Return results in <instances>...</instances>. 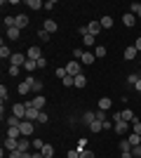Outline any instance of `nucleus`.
Listing matches in <instances>:
<instances>
[{
    "instance_id": "f257e3e1",
    "label": "nucleus",
    "mask_w": 141,
    "mask_h": 158,
    "mask_svg": "<svg viewBox=\"0 0 141 158\" xmlns=\"http://www.w3.org/2000/svg\"><path fill=\"white\" fill-rule=\"evenodd\" d=\"M26 111H28V106L21 104V102H17V104L12 106V116H17V118H21V120H26Z\"/></svg>"
},
{
    "instance_id": "f03ea898",
    "label": "nucleus",
    "mask_w": 141,
    "mask_h": 158,
    "mask_svg": "<svg viewBox=\"0 0 141 158\" xmlns=\"http://www.w3.org/2000/svg\"><path fill=\"white\" fill-rule=\"evenodd\" d=\"M19 130H21V137H31V135H33V130H35L33 120H21Z\"/></svg>"
},
{
    "instance_id": "7ed1b4c3",
    "label": "nucleus",
    "mask_w": 141,
    "mask_h": 158,
    "mask_svg": "<svg viewBox=\"0 0 141 158\" xmlns=\"http://www.w3.org/2000/svg\"><path fill=\"white\" fill-rule=\"evenodd\" d=\"M66 73H68V76H73V78H75V76H80V61H78V59H73V61H68V64H66Z\"/></svg>"
},
{
    "instance_id": "20e7f679",
    "label": "nucleus",
    "mask_w": 141,
    "mask_h": 158,
    "mask_svg": "<svg viewBox=\"0 0 141 158\" xmlns=\"http://www.w3.org/2000/svg\"><path fill=\"white\" fill-rule=\"evenodd\" d=\"M45 102L47 99L42 97V94H35L31 102H26V106H33V109H38V111H42V109H45Z\"/></svg>"
},
{
    "instance_id": "39448f33",
    "label": "nucleus",
    "mask_w": 141,
    "mask_h": 158,
    "mask_svg": "<svg viewBox=\"0 0 141 158\" xmlns=\"http://www.w3.org/2000/svg\"><path fill=\"white\" fill-rule=\"evenodd\" d=\"M26 59H28V57H24L21 52H14L12 57H10V66H24Z\"/></svg>"
},
{
    "instance_id": "423d86ee",
    "label": "nucleus",
    "mask_w": 141,
    "mask_h": 158,
    "mask_svg": "<svg viewBox=\"0 0 141 158\" xmlns=\"http://www.w3.org/2000/svg\"><path fill=\"white\" fill-rule=\"evenodd\" d=\"M26 57H28V59H33V61H38V59H42V50L38 45H33V47H28Z\"/></svg>"
},
{
    "instance_id": "0eeeda50",
    "label": "nucleus",
    "mask_w": 141,
    "mask_h": 158,
    "mask_svg": "<svg viewBox=\"0 0 141 158\" xmlns=\"http://www.w3.org/2000/svg\"><path fill=\"white\" fill-rule=\"evenodd\" d=\"M99 31H101V21H89V24H87V33H89V35H94V38H96V35H99Z\"/></svg>"
},
{
    "instance_id": "6e6552de",
    "label": "nucleus",
    "mask_w": 141,
    "mask_h": 158,
    "mask_svg": "<svg viewBox=\"0 0 141 158\" xmlns=\"http://www.w3.org/2000/svg\"><path fill=\"white\" fill-rule=\"evenodd\" d=\"M94 120H96V113H94V111H85V113H82V120H80V123H85V125H92Z\"/></svg>"
},
{
    "instance_id": "1a4fd4ad",
    "label": "nucleus",
    "mask_w": 141,
    "mask_h": 158,
    "mask_svg": "<svg viewBox=\"0 0 141 158\" xmlns=\"http://www.w3.org/2000/svg\"><path fill=\"white\" fill-rule=\"evenodd\" d=\"M120 118L127 120V123H134L136 116H134V111H132V109H125V111H120Z\"/></svg>"
},
{
    "instance_id": "9d476101",
    "label": "nucleus",
    "mask_w": 141,
    "mask_h": 158,
    "mask_svg": "<svg viewBox=\"0 0 141 158\" xmlns=\"http://www.w3.org/2000/svg\"><path fill=\"white\" fill-rule=\"evenodd\" d=\"M42 28H45L47 33H54L59 26H57V21H54V19H45V21H42Z\"/></svg>"
},
{
    "instance_id": "9b49d317",
    "label": "nucleus",
    "mask_w": 141,
    "mask_h": 158,
    "mask_svg": "<svg viewBox=\"0 0 141 158\" xmlns=\"http://www.w3.org/2000/svg\"><path fill=\"white\" fill-rule=\"evenodd\" d=\"M5 149H7V151H17V149H19V139L7 137V139H5Z\"/></svg>"
},
{
    "instance_id": "f8f14e48",
    "label": "nucleus",
    "mask_w": 141,
    "mask_h": 158,
    "mask_svg": "<svg viewBox=\"0 0 141 158\" xmlns=\"http://www.w3.org/2000/svg\"><path fill=\"white\" fill-rule=\"evenodd\" d=\"M28 80H31V92H38V94H40L42 92V83H40V80H35L33 76H28Z\"/></svg>"
},
{
    "instance_id": "ddd939ff",
    "label": "nucleus",
    "mask_w": 141,
    "mask_h": 158,
    "mask_svg": "<svg viewBox=\"0 0 141 158\" xmlns=\"http://www.w3.org/2000/svg\"><path fill=\"white\" fill-rule=\"evenodd\" d=\"M122 57H125V59L127 61H132L136 57V47L134 45H129V47H125V52H122Z\"/></svg>"
},
{
    "instance_id": "4468645a",
    "label": "nucleus",
    "mask_w": 141,
    "mask_h": 158,
    "mask_svg": "<svg viewBox=\"0 0 141 158\" xmlns=\"http://www.w3.org/2000/svg\"><path fill=\"white\" fill-rule=\"evenodd\" d=\"M122 24H125V26H134V24H136V17H134L132 12L122 14Z\"/></svg>"
},
{
    "instance_id": "2eb2a0df",
    "label": "nucleus",
    "mask_w": 141,
    "mask_h": 158,
    "mask_svg": "<svg viewBox=\"0 0 141 158\" xmlns=\"http://www.w3.org/2000/svg\"><path fill=\"white\" fill-rule=\"evenodd\" d=\"M17 90H19V94H28L31 92V80H24V83H19V87H17Z\"/></svg>"
},
{
    "instance_id": "dca6fc26",
    "label": "nucleus",
    "mask_w": 141,
    "mask_h": 158,
    "mask_svg": "<svg viewBox=\"0 0 141 158\" xmlns=\"http://www.w3.org/2000/svg\"><path fill=\"white\" fill-rule=\"evenodd\" d=\"M80 61H82V64H87V66H92L94 61H96V57H94V52H85Z\"/></svg>"
},
{
    "instance_id": "f3484780",
    "label": "nucleus",
    "mask_w": 141,
    "mask_h": 158,
    "mask_svg": "<svg viewBox=\"0 0 141 158\" xmlns=\"http://www.w3.org/2000/svg\"><path fill=\"white\" fill-rule=\"evenodd\" d=\"M106 54H108V50L104 45H96V47H94V57H96V59H104Z\"/></svg>"
},
{
    "instance_id": "a211bd4d",
    "label": "nucleus",
    "mask_w": 141,
    "mask_h": 158,
    "mask_svg": "<svg viewBox=\"0 0 141 158\" xmlns=\"http://www.w3.org/2000/svg\"><path fill=\"white\" fill-rule=\"evenodd\" d=\"M111 104H113V102H111L108 97H101V99H99V111H108V109H111Z\"/></svg>"
},
{
    "instance_id": "6ab92c4d",
    "label": "nucleus",
    "mask_w": 141,
    "mask_h": 158,
    "mask_svg": "<svg viewBox=\"0 0 141 158\" xmlns=\"http://www.w3.org/2000/svg\"><path fill=\"white\" fill-rule=\"evenodd\" d=\"M38 116H40V111H38V109H33V106H28V111H26V120H38Z\"/></svg>"
},
{
    "instance_id": "aec40b11",
    "label": "nucleus",
    "mask_w": 141,
    "mask_h": 158,
    "mask_svg": "<svg viewBox=\"0 0 141 158\" xmlns=\"http://www.w3.org/2000/svg\"><path fill=\"white\" fill-rule=\"evenodd\" d=\"M129 12L134 14L136 19H141V2H132V5H129Z\"/></svg>"
},
{
    "instance_id": "412c9836",
    "label": "nucleus",
    "mask_w": 141,
    "mask_h": 158,
    "mask_svg": "<svg viewBox=\"0 0 141 158\" xmlns=\"http://www.w3.org/2000/svg\"><path fill=\"white\" fill-rule=\"evenodd\" d=\"M101 28H113V17H111V14L101 17Z\"/></svg>"
},
{
    "instance_id": "4be33fe9",
    "label": "nucleus",
    "mask_w": 141,
    "mask_h": 158,
    "mask_svg": "<svg viewBox=\"0 0 141 158\" xmlns=\"http://www.w3.org/2000/svg\"><path fill=\"white\" fill-rule=\"evenodd\" d=\"M19 33H21V28H17V26L7 28V38H10V40H19Z\"/></svg>"
},
{
    "instance_id": "5701e85b",
    "label": "nucleus",
    "mask_w": 141,
    "mask_h": 158,
    "mask_svg": "<svg viewBox=\"0 0 141 158\" xmlns=\"http://www.w3.org/2000/svg\"><path fill=\"white\" fill-rule=\"evenodd\" d=\"M28 26V17L26 14H19V17H17V28H26Z\"/></svg>"
},
{
    "instance_id": "b1692460",
    "label": "nucleus",
    "mask_w": 141,
    "mask_h": 158,
    "mask_svg": "<svg viewBox=\"0 0 141 158\" xmlns=\"http://www.w3.org/2000/svg\"><path fill=\"white\" fill-rule=\"evenodd\" d=\"M85 85H87V78H85V73H80V76H75V87H80V90H82Z\"/></svg>"
},
{
    "instance_id": "393cba45",
    "label": "nucleus",
    "mask_w": 141,
    "mask_h": 158,
    "mask_svg": "<svg viewBox=\"0 0 141 158\" xmlns=\"http://www.w3.org/2000/svg\"><path fill=\"white\" fill-rule=\"evenodd\" d=\"M7 137L19 139V137H21V130H19V127H7Z\"/></svg>"
},
{
    "instance_id": "a878e982",
    "label": "nucleus",
    "mask_w": 141,
    "mask_h": 158,
    "mask_svg": "<svg viewBox=\"0 0 141 158\" xmlns=\"http://www.w3.org/2000/svg\"><path fill=\"white\" fill-rule=\"evenodd\" d=\"M31 144H33V142H28V139H19V151L28 153V149H31Z\"/></svg>"
},
{
    "instance_id": "bb28decb",
    "label": "nucleus",
    "mask_w": 141,
    "mask_h": 158,
    "mask_svg": "<svg viewBox=\"0 0 141 158\" xmlns=\"http://www.w3.org/2000/svg\"><path fill=\"white\" fill-rule=\"evenodd\" d=\"M19 125H21V118H17V116L7 118V127H19Z\"/></svg>"
},
{
    "instance_id": "cd10ccee",
    "label": "nucleus",
    "mask_w": 141,
    "mask_h": 158,
    "mask_svg": "<svg viewBox=\"0 0 141 158\" xmlns=\"http://www.w3.org/2000/svg\"><path fill=\"white\" fill-rule=\"evenodd\" d=\"M127 139H129V144H132V146H139L141 144V135H136V132H132Z\"/></svg>"
},
{
    "instance_id": "c85d7f7f",
    "label": "nucleus",
    "mask_w": 141,
    "mask_h": 158,
    "mask_svg": "<svg viewBox=\"0 0 141 158\" xmlns=\"http://www.w3.org/2000/svg\"><path fill=\"white\" fill-rule=\"evenodd\" d=\"M42 156H45V158H52L54 156V146L52 144H45V146H42Z\"/></svg>"
},
{
    "instance_id": "c756f323",
    "label": "nucleus",
    "mask_w": 141,
    "mask_h": 158,
    "mask_svg": "<svg viewBox=\"0 0 141 158\" xmlns=\"http://www.w3.org/2000/svg\"><path fill=\"white\" fill-rule=\"evenodd\" d=\"M26 7H31V10H40V7H45L40 2V0H26Z\"/></svg>"
},
{
    "instance_id": "7c9ffc66",
    "label": "nucleus",
    "mask_w": 141,
    "mask_h": 158,
    "mask_svg": "<svg viewBox=\"0 0 141 158\" xmlns=\"http://www.w3.org/2000/svg\"><path fill=\"white\" fill-rule=\"evenodd\" d=\"M38 38H40L42 43H49V38H52V33H47L45 28H40V31H38Z\"/></svg>"
},
{
    "instance_id": "2f4dec72",
    "label": "nucleus",
    "mask_w": 141,
    "mask_h": 158,
    "mask_svg": "<svg viewBox=\"0 0 141 158\" xmlns=\"http://www.w3.org/2000/svg\"><path fill=\"white\" fill-rule=\"evenodd\" d=\"M118 146H120V153H122V151H132V144H129V139H120V144H118Z\"/></svg>"
},
{
    "instance_id": "473e14b6",
    "label": "nucleus",
    "mask_w": 141,
    "mask_h": 158,
    "mask_svg": "<svg viewBox=\"0 0 141 158\" xmlns=\"http://www.w3.org/2000/svg\"><path fill=\"white\" fill-rule=\"evenodd\" d=\"M89 130H92V132H101V130H104V120H94L92 125H89Z\"/></svg>"
},
{
    "instance_id": "72a5a7b5",
    "label": "nucleus",
    "mask_w": 141,
    "mask_h": 158,
    "mask_svg": "<svg viewBox=\"0 0 141 158\" xmlns=\"http://www.w3.org/2000/svg\"><path fill=\"white\" fill-rule=\"evenodd\" d=\"M0 57H2V59H10V57H12V52H10L7 45H0Z\"/></svg>"
},
{
    "instance_id": "f704fd0d",
    "label": "nucleus",
    "mask_w": 141,
    "mask_h": 158,
    "mask_svg": "<svg viewBox=\"0 0 141 158\" xmlns=\"http://www.w3.org/2000/svg\"><path fill=\"white\" fill-rule=\"evenodd\" d=\"M82 43H85V45H94V47H96V38L89 35V33H87V35H82Z\"/></svg>"
},
{
    "instance_id": "c9c22d12",
    "label": "nucleus",
    "mask_w": 141,
    "mask_h": 158,
    "mask_svg": "<svg viewBox=\"0 0 141 158\" xmlns=\"http://www.w3.org/2000/svg\"><path fill=\"white\" fill-rule=\"evenodd\" d=\"M24 69H26V71H35V69H38V61H33V59H26Z\"/></svg>"
},
{
    "instance_id": "e433bc0d",
    "label": "nucleus",
    "mask_w": 141,
    "mask_h": 158,
    "mask_svg": "<svg viewBox=\"0 0 141 158\" xmlns=\"http://www.w3.org/2000/svg\"><path fill=\"white\" fill-rule=\"evenodd\" d=\"M61 85H64V87H71V85H75V78H73V76H66V78L61 80Z\"/></svg>"
},
{
    "instance_id": "4c0bfd02",
    "label": "nucleus",
    "mask_w": 141,
    "mask_h": 158,
    "mask_svg": "<svg viewBox=\"0 0 141 158\" xmlns=\"http://www.w3.org/2000/svg\"><path fill=\"white\" fill-rule=\"evenodd\" d=\"M75 149H78V151H85V149H87V139L80 137V139H78V146H75Z\"/></svg>"
},
{
    "instance_id": "58836bf2",
    "label": "nucleus",
    "mask_w": 141,
    "mask_h": 158,
    "mask_svg": "<svg viewBox=\"0 0 141 158\" xmlns=\"http://www.w3.org/2000/svg\"><path fill=\"white\" fill-rule=\"evenodd\" d=\"M19 71H21V66H10V76H12V78H17Z\"/></svg>"
},
{
    "instance_id": "ea45409f",
    "label": "nucleus",
    "mask_w": 141,
    "mask_h": 158,
    "mask_svg": "<svg viewBox=\"0 0 141 158\" xmlns=\"http://www.w3.org/2000/svg\"><path fill=\"white\" fill-rule=\"evenodd\" d=\"M57 76H59L61 80L66 78V76H68V73H66V66H59V69H57Z\"/></svg>"
},
{
    "instance_id": "a19ab883",
    "label": "nucleus",
    "mask_w": 141,
    "mask_h": 158,
    "mask_svg": "<svg viewBox=\"0 0 141 158\" xmlns=\"http://www.w3.org/2000/svg\"><path fill=\"white\" fill-rule=\"evenodd\" d=\"M80 158H96V156H94V151H89V149H85V151H80Z\"/></svg>"
},
{
    "instance_id": "79ce46f5",
    "label": "nucleus",
    "mask_w": 141,
    "mask_h": 158,
    "mask_svg": "<svg viewBox=\"0 0 141 158\" xmlns=\"http://www.w3.org/2000/svg\"><path fill=\"white\" fill-rule=\"evenodd\" d=\"M47 120H49V116H47L45 111H40V116H38V123H42V125H45Z\"/></svg>"
},
{
    "instance_id": "37998d69",
    "label": "nucleus",
    "mask_w": 141,
    "mask_h": 158,
    "mask_svg": "<svg viewBox=\"0 0 141 158\" xmlns=\"http://www.w3.org/2000/svg\"><path fill=\"white\" fill-rule=\"evenodd\" d=\"M132 156H134V158H141V144H139V146H132Z\"/></svg>"
},
{
    "instance_id": "c03bdc74",
    "label": "nucleus",
    "mask_w": 141,
    "mask_h": 158,
    "mask_svg": "<svg viewBox=\"0 0 141 158\" xmlns=\"http://www.w3.org/2000/svg\"><path fill=\"white\" fill-rule=\"evenodd\" d=\"M7 158H24V151H19V149H17V151H10Z\"/></svg>"
},
{
    "instance_id": "a18cd8bd",
    "label": "nucleus",
    "mask_w": 141,
    "mask_h": 158,
    "mask_svg": "<svg viewBox=\"0 0 141 158\" xmlns=\"http://www.w3.org/2000/svg\"><path fill=\"white\" fill-rule=\"evenodd\" d=\"M132 127H134V132H136V135H141V120H139V118H136L134 123H132Z\"/></svg>"
},
{
    "instance_id": "49530a36",
    "label": "nucleus",
    "mask_w": 141,
    "mask_h": 158,
    "mask_svg": "<svg viewBox=\"0 0 141 158\" xmlns=\"http://www.w3.org/2000/svg\"><path fill=\"white\" fill-rule=\"evenodd\" d=\"M82 54H85V50H82V47H78V50H73V57H75V59H82Z\"/></svg>"
},
{
    "instance_id": "de8ad7c7",
    "label": "nucleus",
    "mask_w": 141,
    "mask_h": 158,
    "mask_svg": "<svg viewBox=\"0 0 141 158\" xmlns=\"http://www.w3.org/2000/svg\"><path fill=\"white\" fill-rule=\"evenodd\" d=\"M33 146L38 149V151H42V146H45V142H42V139H33Z\"/></svg>"
},
{
    "instance_id": "09e8293b",
    "label": "nucleus",
    "mask_w": 141,
    "mask_h": 158,
    "mask_svg": "<svg viewBox=\"0 0 141 158\" xmlns=\"http://www.w3.org/2000/svg\"><path fill=\"white\" fill-rule=\"evenodd\" d=\"M54 7H57V0H47L45 2V10H54Z\"/></svg>"
},
{
    "instance_id": "8fccbe9b",
    "label": "nucleus",
    "mask_w": 141,
    "mask_h": 158,
    "mask_svg": "<svg viewBox=\"0 0 141 158\" xmlns=\"http://www.w3.org/2000/svg\"><path fill=\"white\" fill-rule=\"evenodd\" d=\"M68 158H80V151H78V149H71V151H68Z\"/></svg>"
},
{
    "instance_id": "3c124183",
    "label": "nucleus",
    "mask_w": 141,
    "mask_h": 158,
    "mask_svg": "<svg viewBox=\"0 0 141 158\" xmlns=\"http://www.w3.org/2000/svg\"><path fill=\"white\" fill-rule=\"evenodd\" d=\"M0 97H2V102H7V87L5 85L0 87Z\"/></svg>"
},
{
    "instance_id": "603ef678",
    "label": "nucleus",
    "mask_w": 141,
    "mask_h": 158,
    "mask_svg": "<svg viewBox=\"0 0 141 158\" xmlns=\"http://www.w3.org/2000/svg\"><path fill=\"white\" fill-rule=\"evenodd\" d=\"M96 120H106V111H96Z\"/></svg>"
},
{
    "instance_id": "864d4df0",
    "label": "nucleus",
    "mask_w": 141,
    "mask_h": 158,
    "mask_svg": "<svg viewBox=\"0 0 141 158\" xmlns=\"http://www.w3.org/2000/svg\"><path fill=\"white\" fill-rule=\"evenodd\" d=\"M45 66H47V59H45V57H42V59H38V69H45Z\"/></svg>"
},
{
    "instance_id": "5fc2aeb1",
    "label": "nucleus",
    "mask_w": 141,
    "mask_h": 158,
    "mask_svg": "<svg viewBox=\"0 0 141 158\" xmlns=\"http://www.w3.org/2000/svg\"><path fill=\"white\" fill-rule=\"evenodd\" d=\"M120 158H134V156H132V151H122Z\"/></svg>"
},
{
    "instance_id": "6e6d98bb",
    "label": "nucleus",
    "mask_w": 141,
    "mask_h": 158,
    "mask_svg": "<svg viewBox=\"0 0 141 158\" xmlns=\"http://www.w3.org/2000/svg\"><path fill=\"white\" fill-rule=\"evenodd\" d=\"M134 47H136V52H141V38H136V43H134Z\"/></svg>"
},
{
    "instance_id": "4d7b16f0",
    "label": "nucleus",
    "mask_w": 141,
    "mask_h": 158,
    "mask_svg": "<svg viewBox=\"0 0 141 158\" xmlns=\"http://www.w3.org/2000/svg\"><path fill=\"white\" fill-rule=\"evenodd\" d=\"M31 158H45V156H42V151H38V153H33Z\"/></svg>"
},
{
    "instance_id": "13d9d810",
    "label": "nucleus",
    "mask_w": 141,
    "mask_h": 158,
    "mask_svg": "<svg viewBox=\"0 0 141 158\" xmlns=\"http://www.w3.org/2000/svg\"><path fill=\"white\" fill-rule=\"evenodd\" d=\"M134 87H136V90H139V92H141V78L136 80V85H134Z\"/></svg>"
},
{
    "instance_id": "bf43d9fd",
    "label": "nucleus",
    "mask_w": 141,
    "mask_h": 158,
    "mask_svg": "<svg viewBox=\"0 0 141 158\" xmlns=\"http://www.w3.org/2000/svg\"><path fill=\"white\" fill-rule=\"evenodd\" d=\"M24 158H31V153H24Z\"/></svg>"
}]
</instances>
